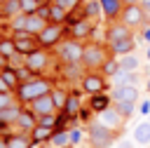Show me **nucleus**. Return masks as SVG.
<instances>
[{"instance_id":"nucleus-1","label":"nucleus","mask_w":150,"mask_h":148,"mask_svg":"<svg viewBox=\"0 0 150 148\" xmlns=\"http://www.w3.org/2000/svg\"><path fill=\"white\" fill-rule=\"evenodd\" d=\"M47 94H52V85L47 82V80H42V78H38V80H30V82H21L19 85V92H16V96H19V101H35V99H40V96H47Z\"/></svg>"},{"instance_id":"nucleus-2","label":"nucleus","mask_w":150,"mask_h":148,"mask_svg":"<svg viewBox=\"0 0 150 148\" xmlns=\"http://www.w3.org/2000/svg\"><path fill=\"white\" fill-rule=\"evenodd\" d=\"M82 54H84V47H82L80 42H75V38H73V40H66V42L59 45V56H61L68 66H77V63H82Z\"/></svg>"},{"instance_id":"nucleus-3","label":"nucleus","mask_w":150,"mask_h":148,"mask_svg":"<svg viewBox=\"0 0 150 148\" xmlns=\"http://www.w3.org/2000/svg\"><path fill=\"white\" fill-rule=\"evenodd\" d=\"M115 134H117V132H112V129H108V127L94 122V125L89 127V141H91V148H108V146L112 143Z\"/></svg>"},{"instance_id":"nucleus-4","label":"nucleus","mask_w":150,"mask_h":148,"mask_svg":"<svg viewBox=\"0 0 150 148\" xmlns=\"http://www.w3.org/2000/svg\"><path fill=\"white\" fill-rule=\"evenodd\" d=\"M120 16H122V23L129 26V28H141L145 23V19H148L145 16V9L141 5H127Z\"/></svg>"},{"instance_id":"nucleus-5","label":"nucleus","mask_w":150,"mask_h":148,"mask_svg":"<svg viewBox=\"0 0 150 148\" xmlns=\"http://www.w3.org/2000/svg\"><path fill=\"white\" fill-rule=\"evenodd\" d=\"M105 49L101 45H87L84 47V54H82V63L87 68H103L105 66Z\"/></svg>"},{"instance_id":"nucleus-6","label":"nucleus","mask_w":150,"mask_h":148,"mask_svg":"<svg viewBox=\"0 0 150 148\" xmlns=\"http://www.w3.org/2000/svg\"><path fill=\"white\" fill-rule=\"evenodd\" d=\"M124 115H120L117 110H115V106L112 108H105L103 113H98V117H96V122L98 125H103V127H108V129H112V132H120L122 127H124Z\"/></svg>"},{"instance_id":"nucleus-7","label":"nucleus","mask_w":150,"mask_h":148,"mask_svg":"<svg viewBox=\"0 0 150 148\" xmlns=\"http://www.w3.org/2000/svg\"><path fill=\"white\" fill-rule=\"evenodd\" d=\"M14 45H16V52L19 54H33V52H38V40H35V35H30V33H26V31H21V33H16V38H14Z\"/></svg>"},{"instance_id":"nucleus-8","label":"nucleus","mask_w":150,"mask_h":148,"mask_svg":"<svg viewBox=\"0 0 150 148\" xmlns=\"http://www.w3.org/2000/svg\"><path fill=\"white\" fill-rule=\"evenodd\" d=\"M38 117H45V115H56V103H54V99H52V94H47V96H40V99H35L33 101V108H30Z\"/></svg>"},{"instance_id":"nucleus-9","label":"nucleus","mask_w":150,"mask_h":148,"mask_svg":"<svg viewBox=\"0 0 150 148\" xmlns=\"http://www.w3.org/2000/svg\"><path fill=\"white\" fill-rule=\"evenodd\" d=\"M138 99V89L134 85H122V87H115L112 89V103H136Z\"/></svg>"},{"instance_id":"nucleus-10","label":"nucleus","mask_w":150,"mask_h":148,"mask_svg":"<svg viewBox=\"0 0 150 148\" xmlns=\"http://www.w3.org/2000/svg\"><path fill=\"white\" fill-rule=\"evenodd\" d=\"M61 26L59 23H47V28L38 35V42H40V47H52V45H56L59 42V38H61Z\"/></svg>"},{"instance_id":"nucleus-11","label":"nucleus","mask_w":150,"mask_h":148,"mask_svg":"<svg viewBox=\"0 0 150 148\" xmlns=\"http://www.w3.org/2000/svg\"><path fill=\"white\" fill-rule=\"evenodd\" d=\"M103 87H105V80H103L101 75H96V73H89V75H84V78H82V89H84V92H89L91 96L101 94V92H103Z\"/></svg>"},{"instance_id":"nucleus-12","label":"nucleus","mask_w":150,"mask_h":148,"mask_svg":"<svg viewBox=\"0 0 150 148\" xmlns=\"http://www.w3.org/2000/svg\"><path fill=\"white\" fill-rule=\"evenodd\" d=\"M47 61H49L47 52H45V49H38V52H33V54L26 56V68H30L33 73H40V70L47 66Z\"/></svg>"},{"instance_id":"nucleus-13","label":"nucleus","mask_w":150,"mask_h":148,"mask_svg":"<svg viewBox=\"0 0 150 148\" xmlns=\"http://www.w3.org/2000/svg\"><path fill=\"white\" fill-rule=\"evenodd\" d=\"M127 38H131V28H129V26H124V23H112V26L108 28V40H110V45H115V42H120V40H127Z\"/></svg>"},{"instance_id":"nucleus-14","label":"nucleus","mask_w":150,"mask_h":148,"mask_svg":"<svg viewBox=\"0 0 150 148\" xmlns=\"http://www.w3.org/2000/svg\"><path fill=\"white\" fill-rule=\"evenodd\" d=\"M16 125H19V129H23V132H33V129L38 127V115H35L33 110H21L19 117H16Z\"/></svg>"},{"instance_id":"nucleus-15","label":"nucleus","mask_w":150,"mask_h":148,"mask_svg":"<svg viewBox=\"0 0 150 148\" xmlns=\"http://www.w3.org/2000/svg\"><path fill=\"white\" fill-rule=\"evenodd\" d=\"M45 28H47V19H42L40 14H28V21H26V33H30V35H40Z\"/></svg>"},{"instance_id":"nucleus-16","label":"nucleus","mask_w":150,"mask_h":148,"mask_svg":"<svg viewBox=\"0 0 150 148\" xmlns=\"http://www.w3.org/2000/svg\"><path fill=\"white\" fill-rule=\"evenodd\" d=\"M91 31H94V21L87 19V16H82L80 21H75L73 28H70V33H73L75 38H84V35H89Z\"/></svg>"},{"instance_id":"nucleus-17","label":"nucleus","mask_w":150,"mask_h":148,"mask_svg":"<svg viewBox=\"0 0 150 148\" xmlns=\"http://www.w3.org/2000/svg\"><path fill=\"white\" fill-rule=\"evenodd\" d=\"M19 12H21V0H5L0 5V14L5 19H14V16H19Z\"/></svg>"},{"instance_id":"nucleus-18","label":"nucleus","mask_w":150,"mask_h":148,"mask_svg":"<svg viewBox=\"0 0 150 148\" xmlns=\"http://www.w3.org/2000/svg\"><path fill=\"white\" fill-rule=\"evenodd\" d=\"M134 141L141 143V146H150V120L148 122H141L134 129Z\"/></svg>"},{"instance_id":"nucleus-19","label":"nucleus","mask_w":150,"mask_h":148,"mask_svg":"<svg viewBox=\"0 0 150 148\" xmlns=\"http://www.w3.org/2000/svg\"><path fill=\"white\" fill-rule=\"evenodd\" d=\"M101 2V7H103V14L105 16H110V19H115V16H120L122 14V0H98Z\"/></svg>"},{"instance_id":"nucleus-20","label":"nucleus","mask_w":150,"mask_h":148,"mask_svg":"<svg viewBox=\"0 0 150 148\" xmlns=\"http://www.w3.org/2000/svg\"><path fill=\"white\" fill-rule=\"evenodd\" d=\"M136 82V73H131V70H117L115 75H112V85L115 87H122V85H134Z\"/></svg>"},{"instance_id":"nucleus-21","label":"nucleus","mask_w":150,"mask_h":148,"mask_svg":"<svg viewBox=\"0 0 150 148\" xmlns=\"http://www.w3.org/2000/svg\"><path fill=\"white\" fill-rule=\"evenodd\" d=\"M54 136V129H49V127H42V125H38L33 132H30V139L35 141V143H40V141H47V139H52Z\"/></svg>"},{"instance_id":"nucleus-22","label":"nucleus","mask_w":150,"mask_h":148,"mask_svg":"<svg viewBox=\"0 0 150 148\" xmlns=\"http://www.w3.org/2000/svg\"><path fill=\"white\" fill-rule=\"evenodd\" d=\"M49 141H52L56 148H66V146L70 143V132H66V129H56L54 136H52Z\"/></svg>"},{"instance_id":"nucleus-23","label":"nucleus","mask_w":150,"mask_h":148,"mask_svg":"<svg viewBox=\"0 0 150 148\" xmlns=\"http://www.w3.org/2000/svg\"><path fill=\"white\" fill-rule=\"evenodd\" d=\"M66 16H68V14H66L63 7H59V5H49V21H52V23H61Z\"/></svg>"},{"instance_id":"nucleus-24","label":"nucleus","mask_w":150,"mask_h":148,"mask_svg":"<svg viewBox=\"0 0 150 148\" xmlns=\"http://www.w3.org/2000/svg\"><path fill=\"white\" fill-rule=\"evenodd\" d=\"M131 49H134V38H127V40H120V42L112 45V52L115 54H129Z\"/></svg>"},{"instance_id":"nucleus-25","label":"nucleus","mask_w":150,"mask_h":148,"mask_svg":"<svg viewBox=\"0 0 150 148\" xmlns=\"http://www.w3.org/2000/svg\"><path fill=\"white\" fill-rule=\"evenodd\" d=\"M0 75H2V80H5L12 89L19 85V75H16V70H14V68H9V66H7V68H2V70H0Z\"/></svg>"},{"instance_id":"nucleus-26","label":"nucleus","mask_w":150,"mask_h":148,"mask_svg":"<svg viewBox=\"0 0 150 148\" xmlns=\"http://www.w3.org/2000/svg\"><path fill=\"white\" fill-rule=\"evenodd\" d=\"M105 108H110V106H108V96H103V94H96V96H91V110H96V113H103Z\"/></svg>"},{"instance_id":"nucleus-27","label":"nucleus","mask_w":150,"mask_h":148,"mask_svg":"<svg viewBox=\"0 0 150 148\" xmlns=\"http://www.w3.org/2000/svg\"><path fill=\"white\" fill-rule=\"evenodd\" d=\"M120 68H122V70H131V73H134V70L138 68V59H136L134 54H131V56H129V54H124V56H122V61H120Z\"/></svg>"},{"instance_id":"nucleus-28","label":"nucleus","mask_w":150,"mask_h":148,"mask_svg":"<svg viewBox=\"0 0 150 148\" xmlns=\"http://www.w3.org/2000/svg\"><path fill=\"white\" fill-rule=\"evenodd\" d=\"M68 96H70V94H66L63 89H52V99H54V103H56V108H59V110H63V108H66Z\"/></svg>"},{"instance_id":"nucleus-29","label":"nucleus","mask_w":150,"mask_h":148,"mask_svg":"<svg viewBox=\"0 0 150 148\" xmlns=\"http://www.w3.org/2000/svg\"><path fill=\"white\" fill-rule=\"evenodd\" d=\"M63 113H66V115H70V117L80 113V101H77V96H73V94L68 96V101H66V108H63Z\"/></svg>"},{"instance_id":"nucleus-30","label":"nucleus","mask_w":150,"mask_h":148,"mask_svg":"<svg viewBox=\"0 0 150 148\" xmlns=\"http://www.w3.org/2000/svg\"><path fill=\"white\" fill-rule=\"evenodd\" d=\"M0 54H2L5 59L14 56V54H16V45H14V40H0Z\"/></svg>"},{"instance_id":"nucleus-31","label":"nucleus","mask_w":150,"mask_h":148,"mask_svg":"<svg viewBox=\"0 0 150 148\" xmlns=\"http://www.w3.org/2000/svg\"><path fill=\"white\" fill-rule=\"evenodd\" d=\"M9 148H30V139L28 136H23V134H19V136H9Z\"/></svg>"},{"instance_id":"nucleus-32","label":"nucleus","mask_w":150,"mask_h":148,"mask_svg":"<svg viewBox=\"0 0 150 148\" xmlns=\"http://www.w3.org/2000/svg\"><path fill=\"white\" fill-rule=\"evenodd\" d=\"M40 0H21V12L23 14H38Z\"/></svg>"},{"instance_id":"nucleus-33","label":"nucleus","mask_w":150,"mask_h":148,"mask_svg":"<svg viewBox=\"0 0 150 148\" xmlns=\"http://www.w3.org/2000/svg\"><path fill=\"white\" fill-rule=\"evenodd\" d=\"M98 9H103V7H101V2H94V0H91V2H87V7H84V16L96 21V16H98Z\"/></svg>"},{"instance_id":"nucleus-34","label":"nucleus","mask_w":150,"mask_h":148,"mask_svg":"<svg viewBox=\"0 0 150 148\" xmlns=\"http://www.w3.org/2000/svg\"><path fill=\"white\" fill-rule=\"evenodd\" d=\"M26 21H28V14H21V16H14V19H12V28H14L16 33H21V31H26Z\"/></svg>"},{"instance_id":"nucleus-35","label":"nucleus","mask_w":150,"mask_h":148,"mask_svg":"<svg viewBox=\"0 0 150 148\" xmlns=\"http://www.w3.org/2000/svg\"><path fill=\"white\" fill-rule=\"evenodd\" d=\"M38 125L49 127V129H56L59 127V120H56V115H45V117H38Z\"/></svg>"},{"instance_id":"nucleus-36","label":"nucleus","mask_w":150,"mask_h":148,"mask_svg":"<svg viewBox=\"0 0 150 148\" xmlns=\"http://www.w3.org/2000/svg\"><path fill=\"white\" fill-rule=\"evenodd\" d=\"M115 110L120 113V115H124V117H131V113H134V103H115Z\"/></svg>"},{"instance_id":"nucleus-37","label":"nucleus","mask_w":150,"mask_h":148,"mask_svg":"<svg viewBox=\"0 0 150 148\" xmlns=\"http://www.w3.org/2000/svg\"><path fill=\"white\" fill-rule=\"evenodd\" d=\"M103 70H105L108 75H115V73L120 70V63H117V61H105V66H103Z\"/></svg>"},{"instance_id":"nucleus-38","label":"nucleus","mask_w":150,"mask_h":148,"mask_svg":"<svg viewBox=\"0 0 150 148\" xmlns=\"http://www.w3.org/2000/svg\"><path fill=\"white\" fill-rule=\"evenodd\" d=\"M9 106H14L12 94H0V110H2V108H9Z\"/></svg>"},{"instance_id":"nucleus-39","label":"nucleus","mask_w":150,"mask_h":148,"mask_svg":"<svg viewBox=\"0 0 150 148\" xmlns=\"http://www.w3.org/2000/svg\"><path fill=\"white\" fill-rule=\"evenodd\" d=\"M77 2H80V0H54V5H59V7H63L66 12H68V9H73V7L77 5Z\"/></svg>"},{"instance_id":"nucleus-40","label":"nucleus","mask_w":150,"mask_h":148,"mask_svg":"<svg viewBox=\"0 0 150 148\" xmlns=\"http://www.w3.org/2000/svg\"><path fill=\"white\" fill-rule=\"evenodd\" d=\"M82 141V132L80 129H70V143H80Z\"/></svg>"},{"instance_id":"nucleus-41","label":"nucleus","mask_w":150,"mask_h":148,"mask_svg":"<svg viewBox=\"0 0 150 148\" xmlns=\"http://www.w3.org/2000/svg\"><path fill=\"white\" fill-rule=\"evenodd\" d=\"M9 92H12V87H9V85L2 80V75H0V94H9Z\"/></svg>"},{"instance_id":"nucleus-42","label":"nucleus","mask_w":150,"mask_h":148,"mask_svg":"<svg viewBox=\"0 0 150 148\" xmlns=\"http://www.w3.org/2000/svg\"><path fill=\"white\" fill-rule=\"evenodd\" d=\"M38 14H40L42 19H49V7H40V9H38Z\"/></svg>"},{"instance_id":"nucleus-43","label":"nucleus","mask_w":150,"mask_h":148,"mask_svg":"<svg viewBox=\"0 0 150 148\" xmlns=\"http://www.w3.org/2000/svg\"><path fill=\"white\" fill-rule=\"evenodd\" d=\"M141 113H150V101H143V106H141Z\"/></svg>"},{"instance_id":"nucleus-44","label":"nucleus","mask_w":150,"mask_h":148,"mask_svg":"<svg viewBox=\"0 0 150 148\" xmlns=\"http://www.w3.org/2000/svg\"><path fill=\"white\" fill-rule=\"evenodd\" d=\"M7 141H9V139H5V136L0 134V148H9V143H7Z\"/></svg>"},{"instance_id":"nucleus-45","label":"nucleus","mask_w":150,"mask_h":148,"mask_svg":"<svg viewBox=\"0 0 150 148\" xmlns=\"http://www.w3.org/2000/svg\"><path fill=\"white\" fill-rule=\"evenodd\" d=\"M7 61H9V59H5V56H2V54H0V70H2V68H7V66H5V63H7Z\"/></svg>"},{"instance_id":"nucleus-46","label":"nucleus","mask_w":150,"mask_h":148,"mask_svg":"<svg viewBox=\"0 0 150 148\" xmlns=\"http://www.w3.org/2000/svg\"><path fill=\"white\" fill-rule=\"evenodd\" d=\"M143 38H145V40L150 42V28H145V31H143Z\"/></svg>"},{"instance_id":"nucleus-47","label":"nucleus","mask_w":150,"mask_h":148,"mask_svg":"<svg viewBox=\"0 0 150 148\" xmlns=\"http://www.w3.org/2000/svg\"><path fill=\"white\" fill-rule=\"evenodd\" d=\"M122 2H127V5H138V0H122Z\"/></svg>"},{"instance_id":"nucleus-48","label":"nucleus","mask_w":150,"mask_h":148,"mask_svg":"<svg viewBox=\"0 0 150 148\" xmlns=\"http://www.w3.org/2000/svg\"><path fill=\"white\" fill-rule=\"evenodd\" d=\"M120 148H131V143H122V146H120Z\"/></svg>"},{"instance_id":"nucleus-49","label":"nucleus","mask_w":150,"mask_h":148,"mask_svg":"<svg viewBox=\"0 0 150 148\" xmlns=\"http://www.w3.org/2000/svg\"><path fill=\"white\" fill-rule=\"evenodd\" d=\"M145 9H150V0H148V2H145Z\"/></svg>"},{"instance_id":"nucleus-50","label":"nucleus","mask_w":150,"mask_h":148,"mask_svg":"<svg viewBox=\"0 0 150 148\" xmlns=\"http://www.w3.org/2000/svg\"><path fill=\"white\" fill-rule=\"evenodd\" d=\"M148 92H150V80H148Z\"/></svg>"},{"instance_id":"nucleus-51","label":"nucleus","mask_w":150,"mask_h":148,"mask_svg":"<svg viewBox=\"0 0 150 148\" xmlns=\"http://www.w3.org/2000/svg\"><path fill=\"white\" fill-rule=\"evenodd\" d=\"M148 59H150V49H148Z\"/></svg>"},{"instance_id":"nucleus-52","label":"nucleus","mask_w":150,"mask_h":148,"mask_svg":"<svg viewBox=\"0 0 150 148\" xmlns=\"http://www.w3.org/2000/svg\"><path fill=\"white\" fill-rule=\"evenodd\" d=\"M2 2H5V0H0V5H2Z\"/></svg>"}]
</instances>
